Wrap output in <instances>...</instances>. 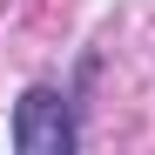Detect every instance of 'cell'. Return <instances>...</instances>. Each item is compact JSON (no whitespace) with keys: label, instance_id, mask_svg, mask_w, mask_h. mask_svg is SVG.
<instances>
[{"label":"cell","instance_id":"1","mask_svg":"<svg viewBox=\"0 0 155 155\" xmlns=\"http://www.w3.org/2000/svg\"><path fill=\"white\" fill-rule=\"evenodd\" d=\"M14 148L20 155H68L74 148V115H68V94L54 88H27L14 108Z\"/></svg>","mask_w":155,"mask_h":155}]
</instances>
